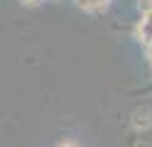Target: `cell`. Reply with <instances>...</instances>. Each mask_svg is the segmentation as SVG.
<instances>
[{"mask_svg": "<svg viewBox=\"0 0 152 147\" xmlns=\"http://www.w3.org/2000/svg\"><path fill=\"white\" fill-rule=\"evenodd\" d=\"M110 0H76V5L81 10H86V12H101V10L108 7Z\"/></svg>", "mask_w": 152, "mask_h": 147, "instance_id": "cell-2", "label": "cell"}, {"mask_svg": "<svg viewBox=\"0 0 152 147\" xmlns=\"http://www.w3.org/2000/svg\"><path fill=\"white\" fill-rule=\"evenodd\" d=\"M147 56H150V61H152V42H147Z\"/></svg>", "mask_w": 152, "mask_h": 147, "instance_id": "cell-5", "label": "cell"}, {"mask_svg": "<svg viewBox=\"0 0 152 147\" xmlns=\"http://www.w3.org/2000/svg\"><path fill=\"white\" fill-rule=\"evenodd\" d=\"M59 147H79V145H74V142H61Z\"/></svg>", "mask_w": 152, "mask_h": 147, "instance_id": "cell-6", "label": "cell"}, {"mask_svg": "<svg viewBox=\"0 0 152 147\" xmlns=\"http://www.w3.org/2000/svg\"><path fill=\"white\" fill-rule=\"evenodd\" d=\"M140 10L142 12H152V0H140Z\"/></svg>", "mask_w": 152, "mask_h": 147, "instance_id": "cell-3", "label": "cell"}, {"mask_svg": "<svg viewBox=\"0 0 152 147\" xmlns=\"http://www.w3.org/2000/svg\"><path fill=\"white\" fill-rule=\"evenodd\" d=\"M22 5H37V3H42V0H20Z\"/></svg>", "mask_w": 152, "mask_h": 147, "instance_id": "cell-4", "label": "cell"}, {"mask_svg": "<svg viewBox=\"0 0 152 147\" xmlns=\"http://www.w3.org/2000/svg\"><path fill=\"white\" fill-rule=\"evenodd\" d=\"M137 37L140 42H152V12H142V20L137 25Z\"/></svg>", "mask_w": 152, "mask_h": 147, "instance_id": "cell-1", "label": "cell"}]
</instances>
